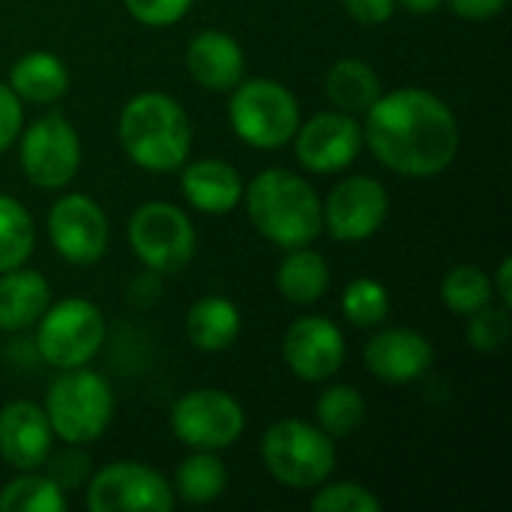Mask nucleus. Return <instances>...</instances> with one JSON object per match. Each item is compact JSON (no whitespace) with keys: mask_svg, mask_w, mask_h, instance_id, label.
Masks as SVG:
<instances>
[{"mask_svg":"<svg viewBox=\"0 0 512 512\" xmlns=\"http://www.w3.org/2000/svg\"><path fill=\"white\" fill-rule=\"evenodd\" d=\"M363 141L378 162L405 177H435L459 153V123L444 99L405 87L378 96L366 111Z\"/></svg>","mask_w":512,"mask_h":512,"instance_id":"nucleus-1","label":"nucleus"},{"mask_svg":"<svg viewBox=\"0 0 512 512\" xmlns=\"http://www.w3.org/2000/svg\"><path fill=\"white\" fill-rule=\"evenodd\" d=\"M243 201L258 234L282 249L309 246L324 228L318 192L285 168L261 171L243 189Z\"/></svg>","mask_w":512,"mask_h":512,"instance_id":"nucleus-2","label":"nucleus"},{"mask_svg":"<svg viewBox=\"0 0 512 512\" xmlns=\"http://www.w3.org/2000/svg\"><path fill=\"white\" fill-rule=\"evenodd\" d=\"M123 153L144 171H177L192 147V126L177 99L168 93H138L120 111Z\"/></svg>","mask_w":512,"mask_h":512,"instance_id":"nucleus-3","label":"nucleus"},{"mask_svg":"<svg viewBox=\"0 0 512 512\" xmlns=\"http://www.w3.org/2000/svg\"><path fill=\"white\" fill-rule=\"evenodd\" d=\"M228 120L243 144L276 150L294 141L300 129V102L285 84L273 78H249L234 87Z\"/></svg>","mask_w":512,"mask_h":512,"instance_id":"nucleus-4","label":"nucleus"},{"mask_svg":"<svg viewBox=\"0 0 512 512\" xmlns=\"http://www.w3.org/2000/svg\"><path fill=\"white\" fill-rule=\"evenodd\" d=\"M114 414V393L108 381L84 366L63 369V375L48 387L45 417L54 435L66 444L96 441Z\"/></svg>","mask_w":512,"mask_h":512,"instance_id":"nucleus-5","label":"nucleus"},{"mask_svg":"<svg viewBox=\"0 0 512 512\" xmlns=\"http://www.w3.org/2000/svg\"><path fill=\"white\" fill-rule=\"evenodd\" d=\"M264 468L291 489H315L336 468V447L318 426L300 420H279L261 441Z\"/></svg>","mask_w":512,"mask_h":512,"instance_id":"nucleus-6","label":"nucleus"},{"mask_svg":"<svg viewBox=\"0 0 512 512\" xmlns=\"http://www.w3.org/2000/svg\"><path fill=\"white\" fill-rule=\"evenodd\" d=\"M105 345L102 312L81 297L48 306L36 321V351L54 369L87 366Z\"/></svg>","mask_w":512,"mask_h":512,"instance_id":"nucleus-7","label":"nucleus"},{"mask_svg":"<svg viewBox=\"0 0 512 512\" xmlns=\"http://www.w3.org/2000/svg\"><path fill=\"white\" fill-rule=\"evenodd\" d=\"M129 246L153 273H177L195 255V228L180 207L150 201L129 219Z\"/></svg>","mask_w":512,"mask_h":512,"instance_id":"nucleus-8","label":"nucleus"},{"mask_svg":"<svg viewBox=\"0 0 512 512\" xmlns=\"http://www.w3.org/2000/svg\"><path fill=\"white\" fill-rule=\"evenodd\" d=\"M21 168L39 189L66 186L81 168V141L75 126L57 111L33 120L21 135Z\"/></svg>","mask_w":512,"mask_h":512,"instance_id":"nucleus-9","label":"nucleus"},{"mask_svg":"<svg viewBox=\"0 0 512 512\" xmlns=\"http://www.w3.org/2000/svg\"><path fill=\"white\" fill-rule=\"evenodd\" d=\"M243 426L240 402L222 390H192L171 411V432L192 450H225L243 435Z\"/></svg>","mask_w":512,"mask_h":512,"instance_id":"nucleus-10","label":"nucleus"},{"mask_svg":"<svg viewBox=\"0 0 512 512\" xmlns=\"http://www.w3.org/2000/svg\"><path fill=\"white\" fill-rule=\"evenodd\" d=\"M87 507L93 512H168L174 507V489L141 462H114L93 477Z\"/></svg>","mask_w":512,"mask_h":512,"instance_id":"nucleus-11","label":"nucleus"},{"mask_svg":"<svg viewBox=\"0 0 512 512\" xmlns=\"http://www.w3.org/2000/svg\"><path fill=\"white\" fill-rule=\"evenodd\" d=\"M324 228L339 243H360L381 231L390 213L387 189L372 177H348L336 183L327 195L324 207Z\"/></svg>","mask_w":512,"mask_h":512,"instance_id":"nucleus-12","label":"nucleus"},{"mask_svg":"<svg viewBox=\"0 0 512 512\" xmlns=\"http://www.w3.org/2000/svg\"><path fill=\"white\" fill-rule=\"evenodd\" d=\"M48 237L69 264H93L108 249V219L90 195H63L48 210Z\"/></svg>","mask_w":512,"mask_h":512,"instance_id":"nucleus-13","label":"nucleus"},{"mask_svg":"<svg viewBox=\"0 0 512 512\" xmlns=\"http://www.w3.org/2000/svg\"><path fill=\"white\" fill-rule=\"evenodd\" d=\"M294 141L297 159L306 171L336 174L357 159L363 147V126L345 111H324L300 126Z\"/></svg>","mask_w":512,"mask_h":512,"instance_id":"nucleus-14","label":"nucleus"},{"mask_svg":"<svg viewBox=\"0 0 512 512\" xmlns=\"http://www.w3.org/2000/svg\"><path fill=\"white\" fill-rule=\"evenodd\" d=\"M285 363L303 381H327L345 363V336L330 318H300L285 333Z\"/></svg>","mask_w":512,"mask_h":512,"instance_id":"nucleus-15","label":"nucleus"},{"mask_svg":"<svg viewBox=\"0 0 512 512\" xmlns=\"http://www.w3.org/2000/svg\"><path fill=\"white\" fill-rule=\"evenodd\" d=\"M54 429L45 408L33 402H12L0 411V456L15 471H36L51 456Z\"/></svg>","mask_w":512,"mask_h":512,"instance_id":"nucleus-16","label":"nucleus"},{"mask_svg":"<svg viewBox=\"0 0 512 512\" xmlns=\"http://www.w3.org/2000/svg\"><path fill=\"white\" fill-rule=\"evenodd\" d=\"M363 357H366L369 372L387 384H411L423 378L435 363V351L429 339L408 327H393V330L378 333L366 345Z\"/></svg>","mask_w":512,"mask_h":512,"instance_id":"nucleus-17","label":"nucleus"},{"mask_svg":"<svg viewBox=\"0 0 512 512\" xmlns=\"http://www.w3.org/2000/svg\"><path fill=\"white\" fill-rule=\"evenodd\" d=\"M186 66L189 75L207 87V90H234L243 81V48L234 36L222 30H204L198 33L186 48Z\"/></svg>","mask_w":512,"mask_h":512,"instance_id":"nucleus-18","label":"nucleus"},{"mask_svg":"<svg viewBox=\"0 0 512 512\" xmlns=\"http://www.w3.org/2000/svg\"><path fill=\"white\" fill-rule=\"evenodd\" d=\"M180 189L186 201L210 216L231 213L243 201V177L234 165L222 159H198L180 174Z\"/></svg>","mask_w":512,"mask_h":512,"instance_id":"nucleus-19","label":"nucleus"},{"mask_svg":"<svg viewBox=\"0 0 512 512\" xmlns=\"http://www.w3.org/2000/svg\"><path fill=\"white\" fill-rule=\"evenodd\" d=\"M51 306V288L36 270H6L0 273V330L21 333L33 327Z\"/></svg>","mask_w":512,"mask_h":512,"instance_id":"nucleus-20","label":"nucleus"},{"mask_svg":"<svg viewBox=\"0 0 512 512\" xmlns=\"http://www.w3.org/2000/svg\"><path fill=\"white\" fill-rule=\"evenodd\" d=\"M9 90L33 105H51L69 90V72L51 51H30L15 60L9 72Z\"/></svg>","mask_w":512,"mask_h":512,"instance_id":"nucleus-21","label":"nucleus"},{"mask_svg":"<svg viewBox=\"0 0 512 512\" xmlns=\"http://www.w3.org/2000/svg\"><path fill=\"white\" fill-rule=\"evenodd\" d=\"M186 333L198 351H207V354L225 351L234 345L240 333V312L225 297H204L192 303L186 315Z\"/></svg>","mask_w":512,"mask_h":512,"instance_id":"nucleus-22","label":"nucleus"},{"mask_svg":"<svg viewBox=\"0 0 512 512\" xmlns=\"http://www.w3.org/2000/svg\"><path fill=\"white\" fill-rule=\"evenodd\" d=\"M276 285L282 297L294 306H312L321 300L330 288V267L321 258V252L309 246H297L288 252V258L279 267Z\"/></svg>","mask_w":512,"mask_h":512,"instance_id":"nucleus-23","label":"nucleus"},{"mask_svg":"<svg viewBox=\"0 0 512 512\" xmlns=\"http://www.w3.org/2000/svg\"><path fill=\"white\" fill-rule=\"evenodd\" d=\"M327 96L345 114H366L369 105L381 96V81L369 63L345 57L327 72Z\"/></svg>","mask_w":512,"mask_h":512,"instance_id":"nucleus-24","label":"nucleus"},{"mask_svg":"<svg viewBox=\"0 0 512 512\" xmlns=\"http://www.w3.org/2000/svg\"><path fill=\"white\" fill-rule=\"evenodd\" d=\"M225 486H228V471L207 450H198L195 456H189L177 468V480H174V492L186 504H195V507L216 501L225 492Z\"/></svg>","mask_w":512,"mask_h":512,"instance_id":"nucleus-25","label":"nucleus"},{"mask_svg":"<svg viewBox=\"0 0 512 512\" xmlns=\"http://www.w3.org/2000/svg\"><path fill=\"white\" fill-rule=\"evenodd\" d=\"M33 243L36 231L24 204L9 195H0V273L21 267L30 258Z\"/></svg>","mask_w":512,"mask_h":512,"instance_id":"nucleus-26","label":"nucleus"},{"mask_svg":"<svg viewBox=\"0 0 512 512\" xmlns=\"http://www.w3.org/2000/svg\"><path fill=\"white\" fill-rule=\"evenodd\" d=\"M66 507L60 486L36 471H21V477L0 492V512H66Z\"/></svg>","mask_w":512,"mask_h":512,"instance_id":"nucleus-27","label":"nucleus"},{"mask_svg":"<svg viewBox=\"0 0 512 512\" xmlns=\"http://www.w3.org/2000/svg\"><path fill=\"white\" fill-rule=\"evenodd\" d=\"M318 429L330 438H348L366 420V402L354 387H330L315 405Z\"/></svg>","mask_w":512,"mask_h":512,"instance_id":"nucleus-28","label":"nucleus"},{"mask_svg":"<svg viewBox=\"0 0 512 512\" xmlns=\"http://www.w3.org/2000/svg\"><path fill=\"white\" fill-rule=\"evenodd\" d=\"M495 285L489 282V276L474 267V264H459L447 273L444 285H441V300L447 303L450 312L456 315H474L477 309L489 306L495 291Z\"/></svg>","mask_w":512,"mask_h":512,"instance_id":"nucleus-29","label":"nucleus"},{"mask_svg":"<svg viewBox=\"0 0 512 512\" xmlns=\"http://www.w3.org/2000/svg\"><path fill=\"white\" fill-rule=\"evenodd\" d=\"M342 312L354 327H375L390 315V294L375 279H354L345 288Z\"/></svg>","mask_w":512,"mask_h":512,"instance_id":"nucleus-30","label":"nucleus"},{"mask_svg":"<svg viewBox=\"0 0 512 512\" xmlns=\"http://www.w3.org/2000/svg\"><path fill=\"white\" fill-rule=\"evenodd\" d=\"M315 512H381V501L360 483H333L312 498Z\"/></svg>","mask_w":512,"mask_h":512,"instance_id":"nucleus-31","label":"nucleus"},{"mask_svg":"<svg viewBox=\"0 0 512 512\" xmlns=\"http://www.w3.org/2000/svg\"><path fill=\"white\" fill-rule=\"evenodd\" d=\"M468 339L477 351L489 354V351H498L507 339H510V312L507 306L495 309L492 303L477 309L471 315V327H468Z\"/></svg>","mask_w":512,"mask_h":512,"instance_id":"nucleus-32","label":"nucleus"},{"mask_svg":"<svg viewBox=\"0 0 512 512\" xmlns=\"http://www.w3.org/2000/svg\"><path fill=\"white\" fill-rule=\"evenodd\" d=\"M123 6L135 21L147 27H168L189 12L192 0H123Z\"/></svg>","mask_w":512,"mask_h":512,"instance_id":"nucleus-33","label":"nucleus"},{"mask_svg":"<svg viewBox=\"0 0 512 512\" xmlns=\"http://www.w3.org/2000/svg\"><path fill=\"white\" fill-rule=\"evenodd\" d=\"M24 123L21 99L9 90V84H0V153L18 138Z\"/></svg>","mask_w":512,"mask_h":512,"instance_id":"nucleus-34","label":"nucleus"},{"mask_svg":"<svg viewBox=\"0 0 512 512\" xmlns=\"http://www.w3.org/2000/svg\"><path fill=\"white\" fill-rule=\"evenodd\" d=\"M342 6L360 24H384L393 18L396 0H342Z\"/></svg>","mask_w":512,"mask_h":512,"instance_id":"nucleus-35","label":"nucleus"},{"mask_svg":"<svg viewBox=\"0 0 512 512\" xmlns=\"http://www.w3.org/2000/svg\"><path fill=\"white\" fill-rule=\"evenodd\" d=\"M453 12L459 18H471V21H486L504 12L507 0H450Z\"/></svg>","mask_w":512,"mask_h":512,"instance_id":"nucleus-36","label":"nucleus"},{"mask_svg":"<svg viewBox=\"0 0 512 512\" xmlns=\"http://www.w3.org/2000/svg\"><path fill=\"white\" fill-rule=\"evenodd\" d=\"M498 288H492V291H498V297H501V303L510 309L512 306V288H510V279H512V261L510 258H504L501 261V267H498Z\"/></svg>","mask_w":512,"mask_h":512,"instance_id":"nucleus-37","label":"nucleus"},{"mask_svg":"<svg viewBox=\"0 0 512 512\" xmlns=\"http://www.w3.org/2000/svg\"><path fill=\"white\" fill-rule=\"evenodd\" d=\"M408 12H414V15H429V12H435V9H441V3L444 0H399Z\"/></svg>","mask_w":512,"mask_h":512,"instance_id":"nucleus-38","label":"nucleus"}]
</instances>
